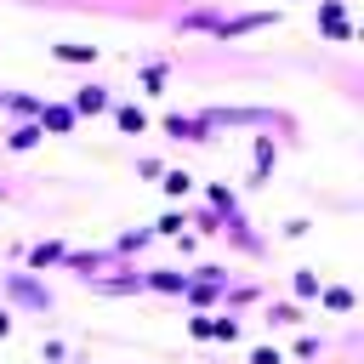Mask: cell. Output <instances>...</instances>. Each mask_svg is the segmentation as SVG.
I'll return each mask as SVG.
<instances>
[{"instance_id": "7a4b0ae2", "label": "cell", "mask_w": 364, "mask_h": 364, "mask_svg": "<svg viewBox=\"0 0 364 364\" xmlns=\"http://www.w3.org/2000/svg\"><path fill=\"white\" fill-rule=\"evenodd\" d=\"M114 120H120V131H143V125H148V114L136 108V103H125V108H120Z\"/></svg>"}, {"instance_id": "ba28073f", "label": "cell", "mask_w": 364, "mask_h": 364, "mask_svg": "<svg viewBox=\"0 0 364 364\" xmlns=\"http://www.w3.org/2000/svg\"><path fill=\"white\" fill-rule=\"evenodd\" d=\"M6 330H12V318H6V313H0V336H6Z\"/></svg>"}, {"instance_id": "52a82bcc", "label": "cell", "mask_w": 364, "mask_h": 364, "mask_svg": "<svg viewBox=\"0 0 364 364\" xmlns=\"http://www.w3.org/2000/svg\"><path fill=\"white\" fill-rule=\"evenodd\" d=\"M325 307H330V313H347V307H353V296H347V290H330V296H325Z\"/></svg>"}, {"instance_id": "277c9868", "label": "cell", "mask_w": 364, "mask_h": 364, "mask_svg": "<svg viewBox=\"0 0 364 364\" xmlns=\"http://www.w3.org/2000/svg\"><path fill=\"white\" fill-rule=\"evenodd\" d=\"M188 188H194V176H188V171H171V176H165V194H171V200H182Z\"/></svg>"}, {"instance_id": "8992f818", "label": "cell", "mask_w": 364, "mask_h": 364, "mask_svg": "<svg viewBox=\"0 0 364 364\" xmlns=\"http://www.w3.org/2000/svg\"><path fill=\"white\" fill-rule=\"evenodd\" d=\"M251 364H285V353H279V347H256Z\"/></svg>"}, {"instance_id": "6da1fadb", "label": "cell", "mask_w": 364, "mask_h": 364, "mask_svg": "<svg viewBox=\"0 0 364 364\" xmlns=\"http://www.w3.org/2000/svg\"><path fill=\"white\" fill-rule=\"evenodd\" d=\"M74 108H80V114H103V108H108V97H103L97 85H85L80 97H74Z\"/></svg>"}, {"instance_id": "3957f363", "label": "cell", "mask_w": 364, "mask_h": 364, "mask_svg": "<svg viewBox=\"0 0 364 364\" xmlns=\"http://www.w3.org/2000/svg\"><path fill=\"white\" fill-rule=\"evenodd\" d=\"M57 57L63 63H91V57H97V46H57Z\"/></svg>"}, {"instance_id": "5b68a950", "label": "cell", "mask_w": 364, "mask_h": 364, "mask_svg": "<svg viewBox=\"0 0 364 364\" xmlns=\"http://www.w3.org/2000/svg\"><path fill=\"white\" fill-rule=\"evenodd\" d=\"M46 125H52V131H69V125H74V108H46Z\"/></svg>"}]
</instances>
